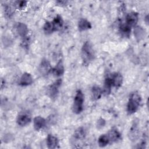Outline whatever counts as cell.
<instances>
[{
	"mask_svg": "<svg viewBox=\"0 0 149 149\" xmlns=\"http://www.w3.org/2000/svg\"><path fill=\"white\" fill-rule=\"evenodd\" d=\"M81 56L83 63L88 65L95 58V52L91 44L89 41H86L81 49Z\"/></svg>",
	"mask_w": 149,
	"mask_h": 149,
	"instance_id": "1",
	"label": "cell"
},
{
	"mask_svg": "<svg viewBox=\"0 0 149 149\" xmlns=\"http://www.w3.org/2000/svg\"><path fill=\"white\" fill-rule=\"evenodd\" d=\"M141 101V96L138 93L134 92L131 94L127 105V112L129 115H132L136 112L139 109Z\"/></svg>",
	"mask_w": 149,
	"mask_h": 149,
	"instance_id": "2",
	"label": "cell"
},
{
	"mask_svg": "<svg viewBox=\"0 0 149 149\" xmlns=\"http://www.w3.org/2000/svg\"><path fill=\"white\" fill-rule=\"evenodd\" d=\"M84 95L81 90H77L72 107V112L75 114L80 113L83 110Z\"/></svg>",
	"mask_w": 149,
	"mask_h": 149,
	"instance_id": "3",
	"label": "cell"
},
{
	"mask_svg": "<svg viewBox=\"0 0 149 149\" xmlns=\"http://www.w3.org/2000/svg\"><path fill=\"white\" fill-rule=\"evenodd\" d=\"M62 82V79H58L48 86L47 88V94L51 99L55 98L57 97Z\"/></svg>",
	"mask_w": 149,
	"mask_h": 149,
	"instance_id": "4",
	"label": "cell"
},
{
	"mask_svg": "<svg viewBox=\"0 0 149 149\" xmlns=\"http://www.w3.org/2000/svg\"><path fill=\"white\" fill-rule=\"evenodd\" d=\"M31 120V116L27 111L20 112L17 116L16 122L20 126H24L29 124Z\"/></svg>",
	"mask_w": 149,
	"mask_h": 149,
	"instance_id": "5",
	"label": "cell"
},
{
	"mask_svg": "<svg viewBox=\"0 0 149 149\" xmlns=\"http://www.w3.org/2000/svg\"><path fill=\"white\" fill-rule=\"evenodd\" d=\"M52 67L49 62L46 58H43L38 66V71L42 76H47L52 72Z\"/></svg>",
	"mask_w": 149,
	"mask_h": 149,
	"instance_id": "6",
	"label": "cell"
},
{
	"mask_svg": "<svg viewBox=\"0 0 149 149\" xmlns=\"http://www.w3.org/2000/svg\"><path fill=\"white\" fill-rule=\"evenodd\" d=\"M139 20V14L136 12H131L126 14L125 17V23L129 27H136Z\"/></svg>",
	"mask_w": 149,
	"mask_h": 149,
	"instance_id": "7",
	"label": "cell"
},
{
	"mask_svg": "<svg viewBox=\"0 0 149 149\" xmlns=\"http://www.w3.org/2000/svg\"><path fill=\"white\" fill-rule=\"evenodd\" d=\"M112 87H115L116 88H119L123 83V76L121 73L119 72H114L109 75Z\"/></svg>",
	"mask_w": 149,
	"mask_h": 149,
	"instance_id": "8",
	"label": "cell"
},
{
	"mask_svg": "<svg viewBox=\"0 0 149 149\" xmlns=\"http://www.w3.org/2000/svg\"><path fill=\"white\" fill-rule=\"evenodd\" d=\"M107 134L108 136L110 143L116 142L121 139V134L116 127H112Z\"/></svg>",
	"mask_w": 149,
	"mask_h": 149,
	"instance_id": "9",
	"label": "cell"
},
{
	"mask_svg": "<svg viewBox=\"0 0 149 149\" xmlns=\"http://www.w3.org/2000/svg\"><path fill=\"white\" fill-rule=\"evenodd\" d=\"M45 125H46L45 119L40 116H36L33 119L34 128L37 131H39L42 129H43L45 126Z\"/></svg>",
	"mask_w": 149,
	"mask_h": 149,
	"instance_id": "10",
	"label": "cell"
},
{
	"mask_svg": "<svg viewBox=\"0 0 149 149\" xmlns=\"http://www.w3.org/2000/svg\"><path fill=\"white\" fill-rule=\"evenodd\" d=\"M65 72V68L62 59H60L56 63L55 66L52 68V73L56 77H59L63 74Z\"/></svg>",
	"mask_w": 149,
	"mask_h": 149,
	"instance_id": "11",
	"label": "cell"
},
{
	"mask_svg": "<svg viewBox=\"0 0 149 149\" xmlns=\"http://www.w3.org/2000/svg\"><path fill=\"white\" fill-rule=\"evenodd\" d=\"M77 27L79 31H83L91 29L92 26L91 23L86 19L80 18L78 21Z\"/></svg>",
	"mask_w": 149,
	"mask_h": 149,
	"instance_id": "12",
	"label": "cell"
},
{
	"mask_svg": "<svg viewBox=\"0 0 149 149\" xmlns=\"http://www.w3.org/2000/svg\"><path fill=\"white\" fill-rule=\"evenodd\" d=\"M32 83L33 77L31 75L27 72H25L20 77L19 84L22 86H27L31 84Z\"/></svg>",
	"mask_w": 149,
	"mask_h": 149,
	"instance_id": "13",
	"label": "cell"
},
{
	"mask_svg": "<svg viewBox=\"0 0 149 149\" xmlns=\"http://www.w3.org/2000/svg\"><path fill=\"white\" fill-rule=\"evenodd\" d=\"M16 30L18 34L22 38H24L27 37L29 29L27 25L23 23H18Z\"/></svg>",
	"mask_w": 149,
	"mask_h": 149,
	"instance_id": "14",
	"label": "cell"
},
{
	"mask_svg": "<svg viewBox=\"0 0 149 149\" xmlns=\"http://www.w3.org/2000/svg\"><path fill=\"white\" fill-rule=\"evenodd\" d=\"M120 35L124 37H129L131 33V27L127 25L125 23H122L120 24L118 27Z\"/></svg>",
	"mask_w": 149,
	"mask_h": 149,
	"instance_id": "15",
	"label": "cell"
},
{
	"mask_svg": "<svg viewBox=\"0 0 149 149\" xmlns=\"http://www.w3.org/2000/svg\"><path fill=\"white\" fill-rule=\"evenodd\" d=\"M139 137V130L137 127V124L135 122L132 125L129 133V137L130 140L135 141Z\"/></svg>",
	"mask_w": 149,
	"mask_h": 149,
	"instance_id": "16",
	"label": "cell"
},
{
	"mask_svg": "<svg viewBox=\"0 0 149 149\" xmlns=\"http://www.w3.org/2000/svg\"><path fill=\"white\" fill-rule=\"evenodd\" d=\"M112 87V84L110 76H108L105 79L104 84L103 88L102 89V94H104L105 95H109L111 92Z\"/></svg>",
	"mask_w": 149,
	"mask_h": 149,
	"instance_id": "17",
	"label": "cell"
},
{
	"mask_svg": "<svg viewBox=\"0 0 149 149\" xmlns=\"http://www.w3.org/2000/svg\"><path fill=\"white\" fill-rule=\"evenodd\" d=\"M58 139L56 137L52 135L48 134L47 137V145L48 148H55L58 144Z\"/></svg>",
	"mask_w": 149,
	"mask_h": 149,
	"instance_id": "18",
	"label": "cell"
},
{
	"mask_svg": "<svg viewBox=\"0 0 149 149\" xmlns=\"http://www.w3.org/2000/svg\"><path fill=\"white\" fill-rule=\"evenodd\" d=\"M54 25L55 31L59 30L63 25V20L62 16L59 15H57L52 21Z\"/></svg>",
	"mask_w": 149,
	"mask_h": 149,
	"instance_id": "19",
	"label": "cell"
},
{
	"mask_svg": "<svg viewBox=\"0 0 149 149\" xmlns=\"http://www.w3.org/2000/svg\"><path fill=\"white\" fill-rule=\"evenodd\" d=\"M102 94V88L98 86H94L91 88V97L94 101L99 100Z\"/></svg>",
	"mask_w": 149,
	"mask_h": 149,
	"instance_id": "20",
	"label": "cell"
},
{
	"mask_svg": "<svg viewBox=\"0 0 149 149\" xmlns=\"http://www.w3.org/2000/svg\"><path fill=\"white\" fill-rule=\"evenodd\" d=\"M86 136V130L83 127H79L76 129L73 133V137L77 140H83Z\"/></svg>",
	"mask_w": 149,
	"mask_h": 149,
	"instance_id": "21",
	"label": "cell"
},
{
	"mask_svg": "<svg viewBox=\"0 0 149 149\" xmlns=\"http://www.w3.org/2000/svg\"><path fill=\"white\" fill-rule=\"evenodd\" d=\"M110 143L109 139L107 134H101L98 139V144L100 147H104Z\"/></svg>",
	"mask_w": 149,
	"mask_h": 149,
	"instance_id": "22",
	"label": "cell"
},
{
	"mask_svg": "<svg viewBox=\"0 0 149 149\" xmlns=\"http://www.w3.org/2000/svg\"><path fill=\"white\" fill-rule=\"evenodd\" d=\"M43 30L46 34H50L55 31L52 22L50 21L46 22L43 26Z\"/></svg>",
	"mask_w": 149,
	"mask_h": 149,
	"instance_id": "23",
	"label": "cell"
},
{
	"mask_svg": "<svg viewBox=\"0 0 149 149\" xmlns=\"http://www.w3.org/2000/svg\"><path fill=\"white\" fill-rule=\"evenodd\" d=\"M144 34L145 31L143 30L142 27L140 26L134 27V35L137 39H142L144 36Z\"/></svg>",
	"mask_w": 149,
	"mask_h": 149,
	"instance_id": "24",
	"label": "cell"
},
{
	"mask_svg": "<svg viewBox=\"0 0 149 149\" xmlns=\"http://www.w3.org/2000/svg\"><path fill=\"white\" fill-rule=\"evenodd\" d=\"M27 3V1H17L15 2L14 5L16 8L20 10H22L24 9V8L26 6Z\"/></svg>",
	"mask_w": 149,
	"mask_h": 149,
	"instance_id": "25",
	"label": "cell"
},
{
	"mask_svg": "<svg viewBox=\"0 0 149 149\" xmlns=\"http://www.w3.org/2000/svg\"><path fill=\"white\" fill-rule=\"evenodd\" d=\"M5 12L6 15H8V16H10V15H12L13 12V8L10 6H6L5 8Z\"/></svg>",
	"mask_w": 149,
	"mask_h": 149,
	"instance_id": "26",
	"label": "cell"
},
{
	"mask_svg": "<svg viewBox=\"0 0 149 149\" xmlns=\"http://www.w3.org/2000/svg\"><path fill=\"white\" fill-rule=\"evenodd\" d=\"M105 124V120H104V119H102V118H100V119L97 120V128H98V129H101V128H102V127L104 126Z\"/></svg>",
	"mask_w": 149,
	"mask_h": 149,
	"instance_id": "27",
	"label": "cell"
}]
</instances>
